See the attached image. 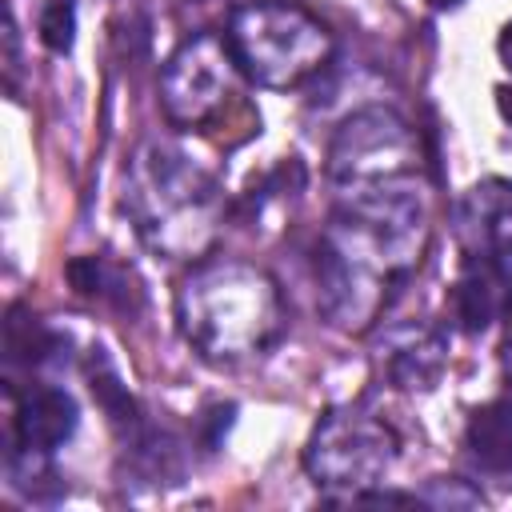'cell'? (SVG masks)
Instances as JSON below:
<instances>
[{
  "instance_id": "obj_1",
  "label": "cell",
  "mask_w": 512,
  "mask_h": 512,
  "mask_svg": "<svg viewBox=\"0 0 512 512\" xmlns=\"http://www.w3.org/2000/svg\"><path fill=\"white\" fill-rule=\"evenodd\" d=\"M188 340L208 356L260 352L280 328V300L264 272L248 264H208L180 292Z\"/></svg>"
},
{
  "instance_id": "obj_2",
  "label": "cell",
  "mask_w": 512,
  "mask_h": 512,
  "mask_svg": "<svg viewBox=\"0 0 512 512\" xmlns=\"http://www.w3.org/2000/svg\"><path fill=\"white\" fill-rule=\"evenodd\" d=\"M224 40L236 68L268 88L300 84L332 52V36L324 32V24L312 20L304 8L280 0L236 8Z\"/></svg>"
},
{
  "instance_id": "obj_3",
  "label": "cell",
  "mask_w": 512,
  "mask_h": 512,
  "mask_svg": "<svg viewBox=\"0 0 512 512\" xmlns=\"http://www.w3.org/2000/svg\"><path fill=\"white\" fill-rule=\"evenodd\" d=\"M388 460L392 436L360 412H328L304 456L316 484H372Z\"/></svg>"
},
{
  "instance_id": "obj_4",
  "label": "cell",
  "mask_w": 512,
  "mask_h": 512,
  "mask_svg": "<svg viewBox=\"0 0 512 512\" xmlns=\"http://www.w3.org/2000/svg\"><path fill=\"white\" fill-rule=\"evenodd\" d=\"M232 68H236V60L228 52V40L192 36L188 44H180V52L164 68L168 116L176 124H204L232 96V84H228Z\"/></svg>"
},
{
  "instance_id": "obj_5",
  "label": "cell",
  "mask_w": 512,
  "mask_h": 512,
  "mask_svg": "<svg viewBox=\"0 0 512 512\" xmlns=\"http://www.w3.org/2000/svg\"><path fill=\"white\" fill-rule=\"evenodd\" d=\"M456 236L468 260L508 268L512 264V180H480L456 204Z\"/></svg>"
},
{
  "instance_id": "obj_6",
  "label": "cell",
  "mask_w": 512,
  "mask_h": 512,
  "mask_svg": "<svg viewBox=\"0 0 512 512\" xmlns=\"http://www.w3.org/2000/svg\"><path fill=\"white\" fill-rule=\"evenodd\" d=\"M76 400L64 388H32L16 400V416H12V436H16V452L24 456H40L60 448L72 432H76Z\"/></svg>"
},
{
  "instance_id": "obj_7",
  "label": "cell",
  "mask_w": 512,
  "mask_h": 512,
  "mask_svg": "<svg viewBox=\"0 0 512 512\" xmlns=\"http://www.w3.org/2000/svg\"><path fill=\"white\" fill-rule=\"evenodd\" d=\"M404 124L392 112H364L344 124L336 148H332V168L348 176H384L388 172V152L404 148Z\"/></svg>"
},
{
  "instance_id": "obj_8",
  "label": "cell",
  "mask_w": 512,
  "mask_h": 512,
  "mask_svg": "<svg viewBox=\"0 0 512 512\" xmlns=\"http://www.w3.org/2000/svg\"><path fill=\"white\" fill-rule=\"evenodd\" d=\"M464 444H468V456L484 472H492L504 484H512L508 480L512 476V404H500L496 400V404L476 408L472 420H468Z\"/></svg>"
},
{
  "instance_id": "obj_9",
  "label": "cell",
  "mask_w": 512,
  "mask_h": 512,
  "mask_svg": "<svg viewBox=\"0 0 512 512\" xmlns=\"http://www.w3.org/2000/svg\"><path fill=\"white\" fill-rule=\"evenodd\" d=\"M504 272H508V268L468 260V272H464L460 284L452 288V308H456V320H460L464 332H484V328L492 324L496 308L504 304V300H500Z\"/></svg>"
},
{
  "instance_id": "obj_10",
  "label": "cell",
  "mask_w": 512,
  "mask_h": 512,
  "mask_svg": "<svg viewBox=\"0 0 512 512\" xmlns=\"http://www.w3.org/2000/svg\"><path fill=\"white\" fill-rule=\"evenodd\" d=\"M60 348V336L48 332L36 316H28L24 308H12L4 320V352L12 364H40Z\"/></svg>"
},
{
  "instance_id": "obj_11",
  "label": "cell",
  "mask_w": 512,
  "mask_h": 512,
  "mask_svg": "<svg viewBox=\"0 0 512 512\" xmlns=\"http://www.w3.org/2000/svg\"><path fill=\"white\" fill-rule=\"evenodd\" d=\"M68 280L80 296H100V300H116V304H128V292H124V276L116 268H108L100 256H84V260H72L68 264Z\"/></svg>"
},
{
  "instance_id": "obj_12",
  "label": "cell",
  "mask_w": 512,
  "mask_h": 512,
  "mask_svg": "<svg viewBox=\"0 0 512 512\" xmlns=\"http://www.w3.org/2000/svg\"><path fill=\"white\" fill-rule=\"evenodd\" d=\"M40 40L52 48V52H72V40H76V8L72 0H52L40 16Z\"/></svg>"
},
{
  "instance_id": "obj_13",
  "label": "cell",
  "mask_w": 512,
  "mask_h": 512,
  "mask_svg": "<svg viewBox=\"0 0 512 512\" xmlns=\"http://www.w3.org/2000/svg\"><path fill=\"white\" fill-rule=\"evenodd\" d=\"M496 108H500V116L512 124V84H500V88H496Z\"/></svg>"
},
{
  "instance_id": "obj_14",
  "label": "cell",
  "mask_w": 512,
  "mask_h": 512,
  "mask_svg": "<svg viewBox=\"0 0 512 512\" xmlns=\"http://www.w3.org/2000/svg\"><path fill=\"white\" fill-rule=\"evenodd\" d=\"M500 312H504V340H508V348H512V288H508V296H504Z\"/></svg>"
},
{
  "instance_id": "obj_15",
  "label": "cell",
  "mask_w": 512,
  "mask_h": 512,
  "mask_svg": "<svg viewBox=\"0 0 512 512\" xmlns=\"http://www.w3.org/2000/svg\"><path fill=\"white\" fill-rule=\"evenodd\" d=\"M500 56L508 60V68H512V24L504 28V36H500Z\"/></svg>"
},
{
  "instance_id": "obj_16",
  "label": "cell",
  "mask_w": 512,
  "mask_h": 512,
  "mask_svg": "<svg viewBox=\"0 0 512 512\" xmlns=\"http://www.w3.org/2000/svg\"><path fill=\"white\" fill-rule=\"evenodd\" d=\"M428 4H432V8H456L460 0H428Z\"/></svg>"
}]
</instances>
